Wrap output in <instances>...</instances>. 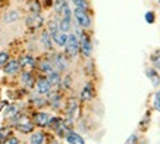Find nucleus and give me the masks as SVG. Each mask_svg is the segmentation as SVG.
I'll return each mask as SVG.
<instances>
[{"instance_id":"nucleus-7","label":"nucleus","mask_w":160,"mask_h":144,"mask_svg":"<svg viewBox=\"0 0 160 144\" xmlns=\"http://www.w3.org/2000/svg\"><path fill=\"white\" fill-rule=\"evenodd\" d=\"M146 75L148 77V80L151 81V84H153V87H157L160 85V75L159 72H157V69H154V68H147L146 69Z\"/></svg>"},{"instance_id":"nucleus-6","label":"nucleus","mask_w":160,"mask_h":144,"mask_svg":"<svg viewBox=\"0 0 160 144\" xmlns=\"http://www.w3.org/2000/svg\"><path fill=\"white\" fill-rule=\"evenodd\" d=\"M68 56L66 54H63V53H58L56 56H54V65L58 68L59 72H63L68 69Z\"/></svg>"},{"instance_id":"nucleus-33","label":"nucleus","mask_w":160,"mask_h":144,"mask_svg":"<svg viewBox=\"0 0 160 144\" xmlns=\"http://www.w3.org/2000/svg\"><path fill=\"white\" fill-rule=\"evenodd\" d=\"M31 10H32V12H34V13H38L40 12V3L38 2H31Z\"/></svg>"},{"instance_id":"nucleus-25","label":"nucleus","mask_w":160,"mask_h":144,"mask_svg":"<svg viewBox=\"0 0 160 144\" xmlns=\"http://www.w3.org/2000/svg\"><path fill=\"white\" fill-rule=\"evenodd\" d=\"M21 66H35V59L31 56H24L21 59Z\"/></svg>"},{"instance_id":"nucleus-1","label":"nucleus","mask_w":160,"mask_h":144,"mask_svg":"<svg viewBox=\"0 0 160 144\" xmlns=\"http://www.w3.org/2000/svg\"><path fill=\"white\" fill-rule=\"evenodd\" d=\"M78 53H81V47H79V37L77 34H69L68 43L65 46V54L68 58H77Z\"/></svg>"},{"instance_id":"nucleus-19","label":"nucleus","mask_w":160,"mask_h":144,"mask_svg":"<svg viewBox=\"0 0 160 144\" xmlns=\"http://www.w3.org/2000/svg\"><path fill=\"white\" fill-rule=\"evenodd\" d=\"M60 18H65V19H72V10H71V8H69V5L66 3V2H62Z\"/></svg>"},{"instance_id":"nucleus-24","label":"nucleus","mask_w":160,"mask_h":144,"mask_svg":"<svg viewBox=\"0 0 160 144\" xmlns=\"http://www.w3.org/2000/svg\"><path fill=\"white\" fill-rule=\"evenodd\" d=\"M38 68H40V71L46 72V74H52V72H53V65H52V62H47V60L40 62Z\"/></svg>"},{"instance_id":"nucleus-32","label":"nucleus","mask_w":160,"mask_h":144,"mask_svg":"<svg viewBox=\"0 0 160 144\" xmlns=\"http://www.w3.org/2000/svg\"><path fill=\"white\" fill-rule=\"evenodd\" d=\"M137 141H138V137H137L135 134H132V135H129V137L126 138V141L123 144H137Z\"/></svg>"},{"instance_id":"nucleus-14","label":"nucleus","mask_w":160,"mask_h":144,"mask_svg":"<svg viewBox=\"0 0 160 144\" xmlns=\"http://www.w3.org/2000/svg\"><path fill=\"white\" fill-rule=\"evenodd\" d=\"M21 81H22V84H24L25 87H28V88H31V87H34V77L31 75V72H22L21 74Z\"/></svg>"},{"instance_id":"nucleus-3","label":"nucleus","mask_w":160,"mask_h":144,"mask_svg":"<svg viewBox=\"0 0 160 144\" xmlns=\"http://www.w3.org/2000/svg\"><path fill=\"white\" fill-rule=\"evenodd\" d=\"M79 47H81V53L84 58H90L92 52V44L90 40V35L87 33H82L79 35Z\"/></svg>"},{"instance_id":"nucleus-15","label":"nucleus","mask_w":160,"mask_h":144,"mask_svg":"<svg viewBox=\"0 0 160 144\" xmlns=\"http://www.w3.org/2000/svg\"><path fill=\"white\" fill-rule=\"evenodd\" d=\"M47 80H49L52 88H53V87H59L60 84H62V77H60V74H59V72H54L53 71L52 74H49Z\"/></svg>"},{"instance_id":"nucleus-27","label":"nucleus","mask_w":160,"mask_h":144,"mask_svg":"<svg viewBox=\"0 0 160 144\" xmlns=\"http://www.w3.org/2000/svg\"><path fill=\"white\" fill-rule=\"evenodd\" d=\"M62 124H63V121L60 119V118H52V119H50V122H49V126H50V128H53V130H58Z\"/></svg>"},{"instance_id":"nucleus-9","label":"nucleus","mask_w":160,"mask_h":144,"mask_svg":"<svg viewBox=\"0 0 160 144\" xmlns=\"http://www.w3.org/2000/svg\"><path fill=\"white\" fill-rule=\"evenodd\" d=\"M50 119H52L50 115L46 113V112H38V113L34 115V122L38 125V126H46V125H49Z\"/></svg>"},{"instance_id":"nucleus-16","label":"nucleus","mask_w":160,"mask_h":144,"mask_svg":"<svg viewBox=\"0 0 160 144\" xmlns=\"http://www.w3.org/2000/svg\"><path fill=\"white\" fill-rule=\"evenodd\" d=\"M72 28V19H65V18H60L59 19V31L68 34Z\"/></svg>"},{"instance_id":"nucleus-23","label":"nucleus","mask_w":160,"mask_h":144,"mask_svg":"<svg viewBox=\"0 0 160 144\" xmlns=\"http://www.w3.org/2000/svg\"><path fill=\"white\" fill-rule=\"evenodd\" d=\"M50 106L52 107H54V109H59L60 107V103H62V97H60V94H50V100H49Z\"/></svg>"},{"instance_id":"nucleus-28","label":"nucleus","mask_w":160,"mask_h":144,"mask_svg":"<svg viewBox=\"0 0 160 144\" xmlns=\"http://www.w3.org/2000/svg\"><path fill=\"white\" fill-rule=\"evenodd\" d=\"M72 3L77 8H79V9H88V3H87V0H72Z\"/></svg>"},{"instance_id":"nucleus-18","label":"nucleus","mask_w":160,"mask_h":144,"mask_svg":"<svg viewBox=\"0 0 160 144\" xmlns=\"http://www.w3.org/2000/svg\"><path fill=\"white\" fill-rule=\"evenodd\" d=\"M52 35H50L49 31H44L43 35H41V43H43L44 49H47V50H50L52 49V46H53V41H52Z\"/></svg>"},{"instance_id":"nucleus-35","label":"nucleus","mask_w":160,"mask_h":144,"mask_svg":"<svg viewBox=\"0 0 160 144\" xmlns=\"http://www.w3.org/2000/svg\"><path fill=\"white\" fill-rule=\"evenodd\" d=\"M6 134H8V131H6V130L0 131V141H5V140H6Z\"/></svg>"},{"instance_id":"nucleus-8","label":"nucleus","mask_w":160,"mask_h":144,"mask_svg":"<svg viewBox=\"0 0 160 144\" xmlns=\"http://www.w3.org/2000/svg\"><path fill=\"white\" fill-rule=\"evenodd\" d=\"M27 25L28 28H40L43 25V18L38 13H32L27 18Z\"/></svg>"},{"instance_id":"nucleus-5","label":"nucleus","mask_w":160,"mask_h":144,"mask_svg":"<svg viewBox=\"0 0 160 144\" xmlns=\"http://www.w3.org/2000/svg\"><path fill=\"white\" fill-rule=\"evenodd\" d=\"M96 96V90H94V87H92L91 82H87L85 85H84L82 91H81V100L84 101H90L94 99Z\"/></svg>"},{"instance_id":"nucleus-20","label":"nucleus","mask_w":160,"mask_h":144,"mask_svg":"<svg viewBox=\"0 0 160 144\" xmlns=\"http://www.w3.org/2000/svg\"><path fill=\"white\" fill-rule=\"evenodd\" d=\"M150 60H151V63H153V68L157 69V71H160V49H157V50H154V52L151 53Z\"/></svg>"},{"instance_id":"nucleus-22","label":"nucleus","mask_w":160,"mask_h":144,"mask_svg":"<svg viewBox=\"0 0 160 144\" xmlns=\"http://www.w3.org/2000/svg\"><path fill=\"white\" fill-rule=\"evenodd\" d=\"M43 141H44V134L41 131H37V132H32L29 144H43Z\"/></svg>"},{"instance_id":"nucleus-34","label":"nucleus","mask_w":160,"mask_h":144,"mask_svg":"<svg viewBox=\"0 0 160 144\" xmlns=\"http://www.w3.org/2000/svg\"><path fill=\"white\" fill-rule=\"evenodd\" d=\"M3 144H19V141H18L16 137H9V138H6L3 141Z\"/></svg>"},{"instance_id":"nucleus-31","label":"nucleus","mask_w":160,"mask_h":144,"mask_svg":"<svg viewBox=\"0 0 160 144\" xmlns=\"http://www.w3.org/2000/svg\"><path fill=\"white\" fill-rule=\"evenodd\" d=\"M154 19H156V15H154V12H147L146 13V22H148V24H153L154 22Z\"/></svg>"},{"instance_id":"nucleus-21","label":"nucleus","mask_w":160,"mask_h":144,"mask_svg":"<svg viewBox=\"0 0 160 144\" xmlns=\"http://www.w3.org/2000/svg\"><path fill=\"white\" fill-rule=\"evenodd\" d=\"M19 19V13H18V10H9L8 13H5V16H3V21L5 22H15V21H18Z\"/></svg>"},{"instance_id":"nucleus-10","label":"nucleus","mask_w":160,"mask_h":144,"mask_svg":"<svg viewBox=\"0 0 160 144\" xmlns=\"http://www.w3.org/2000/svg\"><path fill=\"white\" fill-rule=\"evenodd\" d=\"M52 39H53V41L58 44L59 47H65V46H66V43H68L69 35H68V34H65V33H62V31H58L56 34H53V35H52Z\"/></svg>"},{"instance_id":"nucleus-29","label":"nucleus","mask_w":160,"mask_h":144,"mask_svg":"<svg viewBox=\"0 0 160 144\" xmlns=\"http://www.w3.org/2000/svg\"><path fill=\"white\" fill-rule=\"evenodd\" d=\"M153 106H154L156 111L160 112V91H157L153 97Z\"/></svg>"},{"instance_id":"nucleus-2","label":"nucleus","mask_w":160,"mask_h":144,"mask_svg":"<svg viewBox=\"0 0 160 144\" xmlns=\"http://www.w3.org/2000/svg\"><path fill=\"white\" fill-rule=\"evenodd\" d=\"M73 16H75V21H77L78 27L81 28H90L91 27V18L85 9H79V8H75L73 10Z\"/></svg>"},{"instance_id":"nucleus-37","label":"nucleus","mask_w":160,"mask_h":144,"mask_svg":"<svg viewBox=\"0 0 160 144\" xmlns=\"http://www.w3.org/2000/svg\"><path fill=\"white\" fill-rule=\"evenodd\" d=\"M58 2H65V0H58Z\"/></svg>"},{"instance_id":"nucleus-26","label":"nucleus","mask_w":160,"mask_h":144,"mask_svg":"<svg viewBox=\"0 0 160 144\" xmlns=\"http://www.w3.org/2000/svg\"><path fill=\"white\" fill-rule=\"evenodd\" d=\"M58 31H59V21L52 19V21L49 22V33H50V35L56 34Z\"/></svg>"},{"instance_id":"nucleus-11","label":"nucleus","mask_w":160,"mask_h":144,"mask_svg":"<svg viewBox=\"0 0 160 144\" xmlns=\"http://www.w3.org/2000/svg\"><path fill=\"white\" fill-rule=\"evenodd\" d=\"M19 68H21V63L18 60H9L8 65H5V72L8 75H16L19 72Z\"/></svg>"},{"instance_id":"nucleus-36","label":"nucleus","mask_w":160,"mask_h":144,"mask_svg":"<svg viewBox=\"0 0 160 144\" xmlns=\"http://www.w3.org/2000/svg\"><path fill=\"white\" fill-rule=\"evenodd\" d=\"M49 144H58V143H54V141H52V143H49Z\"/></svg>"},{"instance_id":"nucleus-30","label":"nucleus","mask_w":160,"mask_h":144,"mask_svg":"<svg viewBox=\"0 0 160 144\" xmlns=\"http://www.w3.org/2000/svg\"><path fill=\"white\" fill-rule=\"evenodd\" d=\"M8 62H9V53L0 52V66L2 65H8Z\"/></svg>"},{"instance_id":"nucleus-12","label":"nucleus","mask_w":160,"mask_h":144,"mask_svg":"<svg viewBox=\"0 0 160 144\" xmlns=\"http://www.w3.org/2000/svg\"><path fill=\"white\" fill-rule=\"evenodd\" d=\"M66 141H68L69 144H85L82 135H79L78 132H75V131H69L68 135H66Z\"/></svg>"},{"instance_id":"nucleus-17","label":"nucleus","mask_w":160,"mask_h":144,"mask_svg":"<svg viewBox=\"0 0 160 144\" xmlns=\"http://www.w3.org/2000/svg\"><path fill=\"white\" fill-rule=\"evenodd\" d=\"M78 109V101L77 99H69L68 100V106H66V115L69 116V119L75 115V111Z\"/></svg>"},{"instance_id":"nucleus-13","label":"nucleus","mask_w":160,"mask_h":144,"mask_svg":"<svg viewBox=\"0 0 160 144\" xmlns=\"http://www.w3.org/2000/svg\"><path fill=\"white\" fill-rule=\"evenodd\" d=\"M16 128H18V131H21V132H32V130H34V124H31V122H28V121H19L18 124H16Z\"/></svg>"},{"instance_id":"nucleus-4","label":"nucleus","mask_w":160,"mask_h":144,"mask_svg":"<svg viewBox=\"0 0 160 144\" xmlns=\"http://www.w3.org/2000/svg\"><path fill=\"white\" fill-rule=\"evenodd\" d=\"M35 90H37V93H40V94H49L50 90H52V85H50L49 80L46 77H41L38 78V81H37V85H35Z\"/></svg>"}]
</instances>
